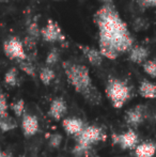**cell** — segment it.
I'll return each instance as SVG.
<instances>
[{
  "label": "cell",
  "instance_id": "obj_12",
  "mask_svg": "<svg viewBox=\"0 0 156 157\" xmlns=\"http://www.w3.org/2000/svg\"><path fill=\"white\" fill-rule=\"evenodd\" d=\"M79 48L81 49V52H83L85 57L88 59L90 64H92L93 66H100L103 63V58L102 54L100 52V50L95 49L93 47L90 46H85V45H79Z\"/></svg>",
  "mask_w": 156,
  "mask_h": 157
},
{
  "label": "cell",
  "instance_id": "obj_13",
  "mask_svg": "<svg viewBox=\"0 0 156 157\" xmlns=\"http://www.w3.org/2000/svg\"><path fill=\"white\" fill-rule=\"evenodd\" d=\"M150 55V52L146 47L144 46H133L131 50H129V60L134 63H137V64H143L148 60V57Z\"/></svg>",
  "mask_w": 156,
  "mask_h": 157
},
{
  "label": "cell",
  "instance_id": "obj_6",
  "mask_svg": "<svg viewBox=\"0 0 156 157\" xmlns=\"http://www.w3.org/2000/svg\"><path fill=\"white\" fill-rule=\"evenodd\" d=\"M113 144L120 147L122 150H135L139 144V136L135 129L128 128L122 134H113L111 136Z\"/></svg>",
  "mask_w": 156,
  "mask_h": 157
},
{
  "label": "cell",
  "instance_id": "obj_2",
  "mask_svg": "<svg viewBox=\"0 0 156 157\" xmlns=\"http://www.w3.org/2000/svg\"><path fill=\"white\" fill-rule=\"evenodd\" d=\"M62 66L67 81L77 93L82 95L86 101L91 104L96 105L100 103L102 99L101 93L96 87H94L89 68L87 66L72 61H64Z\"/></svg>",
  "mask_w": 156,
  "mask_h": 157
},
{
  "label": "cell",
  "instance_id": "obj_10",
  "mask_svg": "<svg viewBox=\"0 0 156 157\" xmlns=\"http://www.w3.org/2000/svg\"><path fill=\"white\" fill-rule=\"evenodd\" d=\"M67 112V101L62 97H56L51 101L48 109V116L56 121H61Z\"/></svg>",
  "mask_w": 156,
  "mask_h": 157
},
{
  "label": "cell",
  "instance_id": "obj_26",
  "mask_svg": "<svg viewBox=\"0 0 156 157\" xmlns=\"http://www.w3.org/2000/svg\"><path fill=\"white\" fill-rule=\"evenodd\" d=\"M137 2L142 9L156 8V0H137Z\"/></svg>",
  "mask_w": 156,
  "mask_h": 157
},
{
  "label": "cell",
  "instance_id": "obj_15",
  "mask_svg": "<svg viewBox=\"0 0 156 157\" xmlns=\"http://www.w3.org/2000/svg\"><path fill=\"white\" fill-rule=\"evenodd\" d=\"M139 94L143 98L146 99H154L156 98V83L152 82L150 80H143L139 85Z\"/></svg>",
  "mask_w": 156,
  "mask_h": 157
},
{
  "label": "cell",
  "instance_id": "obj_11",
  "mask_svg": "<svg viewBox=\"0 0 156 157\" xmlns=\"http://www.w3.org/2000/svg\"><path fill=\"white\" fill-rule=\"evenodd\" d=\"M85 126V122L78 118H67L62 120V127L69 136L76 137Z\"/></svg>",
  "mask_w": 156,
  "mask_h": 157
},
{
  "label": "cell",
  "instance_id": "obj_25",
  "mask_svg": "<svg viewBox=\"0 0 156 157\" xmlns=\"http://www.w3.org/2000/svg\"><path fill=\"white\" fill-rule=\"evenodd\" d=\"M61 142H62V137H61V135L54 134V135L50 136V138H49V145L50 147L57 149V147H60Z\"/></svg>",
  "mask_w": 156,
  "mask_h": 157
},
{
  "label": "cell",
  "instance_id": "obj_1",
  "mask_svg": "<svg viewBox=\"0 0 156 157\" xmlns=\"http://www.w3.org/2000/svg\"><path fill=\"white\" fill-rule=\"evenodd\" d=\"M100 31V52L109 60L133 48L134 37L113 4H104L93 15Z\"/></svg>",
  "mask_w": 156,
  "mask_h": 157
},
{
  "label": "cell",
  "instance_id": "obj_24",
  "mask_svg": "<svg viewBox=\"0 0 156 157\" xmlns=\"http://www.w3.org/2000/svg\"><path fill=\"white\" fill-rule=\"evenodd\" d=\"M58 60H59V52L55 48V49H52L51 52L47 55L46 64H47V66L50 67V65H55V64L58 62Z\"/></svg>",
  "mask_w": 156,
  "mask_h": 157
},
{
  "label": "cell",
  "instance_id": "obj_22",
  "mask_svg": "<svg viewBox=\"0 0 156 157\" xmlns=\"http://www.w3.org/2000/svg\"><path fill=\"white\" fill-rule=\"evenodd\" d=\"M9 107L10 106L8 105V101H6V95L0 92V120L9 116V112H8Z\"/></svg>",
  "mask_w": 156,
  "mask_h": 157
},
{
  "label": "cell",
  "instance_id": "obj_9",
  "mask_svg": "<svg viewBox=\"0 0 156 157\" xmlns=\"http://www.w3.org/2000/svg\"><path fill=\"white\" fill-rule=\"evenodd\" d=\"M21 130L26 138H30L38 134L40 130V123L36 116L25 113L21 117Z\"/></svg>",
  "mask_w": 156,
  "mask_h": 157
},
{
  "label": "cell",
  "instance_id": "obj_27",
  "mask_svg": "<svg viewBox=\"0 0 156 157\" xmlns=\"http://www.w3.org/2000/svg\"><path fill=\"white\" fill-rule=\"evenodd\" d=\"M98 1L103 2L104 4H112L113 0H98Z\"/></svg>",
  "mask_w": 156,
  "mask_h": 157
},
{
  "label": "cell",
  "instance_id": "obj_21",
  "mask_svg": "<svg viewBox=\"0 0 156 157\" xmlns=\"http://www.w3.org/2000/svg\"><path fill=\"white\" fill-rule=\"evenodd\" d=\"M19 68L23 71L24 73H26L27 75L31 77H36V67L31 62H28V61H19Z\"/></svg>",
  "mask_w": 156,
  "mask_h": 157
},
{
  "label": "cell",
  "instance_id": "obj_3",
  "mask_svg": "<svg viewBox=\"0 0 156 157\" xmlns=\"http://www.w3.org/2000/svg\"><path fill=\"white\" fill-rule=\"evenodd\" d=\"M76 144L74 147L73 153L76 156H82L88 153L94 144L100 141L105 140L106 136L102 127L96 125H86L85 128L75 137Z\"/></svg>",
  "mask_w": 156,
  "mask_h": 157
},
{
  "label": "cell",
  "instance_id": "obj_19",
  "mask_svg": "<svg viewBox=\"0 0 156 157\" xmlns=\"http://www.w3.org/2000/svg\"><path fill=\"white\" fill-rule=\"evenodd\" d=\"M10 108L16 117H23L25 112V101L23 98H19L15 101L10 105Z\"/></svg>",
  "mask_w": 156,
  "mask_h": 157
},
{
  "label": "cell",
  "instance_id": "obj_29",
  "mask_svg": "<svg viewBox=\"0 0 156 157\" xmlns=\"http://www.w3.org/2000/svg\"><path fill=\"white\" fill-rule=\"evenodd\" d=\"M155 120H156V112H155Z\"/></svg>",
  "mask_w": 156,
  "mask_h": 157
},
{
  "label": "cell",
  "instance_id": "obj_28",
  "mask_svg": "<svg viewBox=\"0 0 156 157\" xmlns=\"http://www.w3.org/2000/svg\"><path fill=\"white\" fill-rule=\"evenodd\" d=\"M0 157H8V154L4 153L3 151H1V150H0Z\"/></svg>",
  "mask_w": 156,
  "mask_h": 157
},
{
  "label": "cell",
  "instance_id": "obj_14",
  "mask_svg": "<svg viewBox=\"0 0 156 157\" xmlns=\"http://www.w3.org/2000/svg\"><path fill=\"white\" fill-rule=\"evenodd\" d=\"M156 153V143L142 142L139 143L134 150L135 157H154Z\"/></svg>",
  "mask_w": 156,
  "mask_h": 157
},
{
  "label": "cell",
  "instance_id": "obj_7",
  "mask_svg": "<svg viewBox=\"0 0 156 157\" xmlns=\"http://www.w3.org/2000/svg\"><path fill=\"white\" fill-rule=\"evenodd\" d=\"M41 36L43 37L44 41L48 42V43L62 42L65 40L59 24L52 19H48L46 26L43 29H41Z\"/></svg>",
  "mask_w": 156,
  "mask_h": 157
},
{
  "label": "cell",
  "instance_id": "obj_5",
  "mask_svg": "<svg viewBox=\"0 0 156 157\" xmlns=\"http://www.w3.org/2000/svg\"><path fill=\"white\" fill-rule=\"evenodd\" d=\"M3 52L6 56L11 60L25 61L27 60V55L25 52L24 44L18 37L12 36L6 40L3 43Z\"/></svg>",
  "mask_w": 156,
  "mask_h": 157
},
{
  "label": "cell",
  "instance_id": "obj_23",
  "mask_svg": "<svg viewBox=\"0 0 156 157\" xmlns=\"http://www.w3.org/2000/svg\"><path fill=\"white\" fill-rule=\"evenodd\" d=\"M27 33L28 36L31 37V39H39V36L41 35V29L39 28L36 21H32L31 24H29V26L27 28Z\"/></svg>",
  "mask_w": 156,
  "mask_h": 157
},
{
  "label": "cell",
  "instance_id": "obj_30",
  "mask_svg": "<svg viewBox=\"0 0 156 157\" xmlns=\"http://www.w3.org/2000/svg\"><path fill=\"white\" fill-rule=\"evenodd\" d=\"M56 1H61V0H56Z\"/></svg>",
  "mask_w": 156,
  "mask_h": 157
},
{
  "label": "cell",
  "instance_id": "obj_8",
  "mask_svg": "<svg viewBox=\"0 0 156 157\" xmlns=\"http://www.w3.org/2000/svg\"><path fill=\"white\" fill-rule=\"evenodd\" d=\"M146 119V107L143 105H137L135 107H131L125 112L124 120L126 124L131 126V129L139 127Z\"/></svg>",
  "mask_w": 156,
  "mask_h": 157
},
{
  "label": "cell",
  "instance_id": "obj_17",
  "mask_svg": "<svg viewBox=\"0 0 156 157\" xmlns=\"http://www.w3.org/2000/svg\"><path fill=\"white\" fill-rule=\"evenodd\" d=\"M16 127H17V123L12 117L8 116L0 120V130L2 132H10V130L15 129Z\"/></svg>",
  "mask_w": 156,
  "mask_h": 157
},
{
  "label": "cell",
  "instance_id": "obj_18",
  "mask_svg": "<svg viewBox=\"0 0 156 157\" xmlns=\"http://www.w3.org/2000/svg\"><path fill=\"white\" fill-rule=\"evenodd\" d=\"M17 75H18L17 68L11 67L4 75V82L8 86H10V87H16L17 83H18L17 82Z\"/></svg>",
  "mask_w": 156,
  "mask_h": 157
},
{
  "label": "cell",
  "instance_id": "obj_4",
  "mask_svg": "<svg viewBox=\"0 0 156 157\" xmlns=\"http://www.w3.org/2000/svg\"><path fill=\"white\" fill-rule=\"evenodd\" d=\"M107 98L116 109L122 108L131 98V88L128 83L119 78H109L105 89Z\"/></svg>",
  "mask_w": 156,
  "mask_h": 157
},
{
  "label": "cell",
  "instance_id": "obj_16",
  "mask_svg": "<svg viewBox=\"0 0 156 157\" xmlns=\"http://www.w3.org/2000/svg\"><path fill=\"white\" fill-rule=\"evenodd\" d=\"M39 77L43 85L49 86L50 83H51V81L55 79V77H56V74H55L54 70H52L51 67H49V66H44V67H42L41 71H40Z\"/></svg>",
  "mask_w": 156,
  "mask_h": 157
},
{
  "label": "cell",
  "instance_id": "obj_20",
  "mask_svg": "<svg viewBox=\"0 0 156 157\" xmlns=\"http://www.w3.org/2000/svg\"><path fill=\"white\" fill-rule=\"evenodd\" d=\"M142 68H143L144 73L152 77L153 79H156V62L153 60H146V62L142 64Z\"/></svg>",
  "mask_w": 156,
  "mask_h": 157
}]
</instances>
